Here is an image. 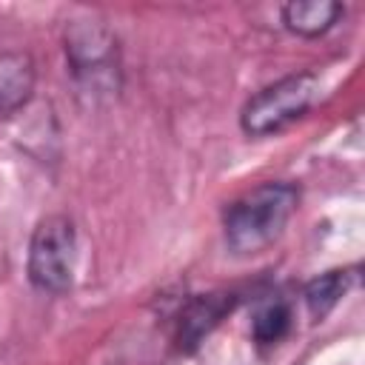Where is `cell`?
I'll list each match as a JSON object with an SVG mask.
<instances>
[{"label": "cell", "mask_w": 365, "mask_h": 365, "mask_svg": "<svg viewBox=\"0 0 365 365\" xmlns=\"http://www.w3.org/2000/svg\"><path fill=\"white\" fill-rule=\"evenodd\" d=\"M299 188L294 182H262L231 200L222 211L225 245L237 257L259 254L279 240L297 211Z\"/></svg>", "instance_id": "1"}, {"label": "cell", "mask_w": 365, "mask_h": 365, "mask_svg": "<svg viewBox=\"0 0 365 365\" xmlns=\"http://www.w3.org/2000/svg\"><path fill=\"white\" fill-rule=\"evenodd\" d=\"M317 97H319V80L311 71L288 74L245 100L240 111V128L248 137L277 134L294 120L305 117V111L317 103Z\"/></svg>", "instance_id": "2"}, {"label": "cell", "mask_w": 365, "mask_h": 365, "mask_svg": "<svg viewBox=\"0 0 365 365\" xmlns=\"http://www.w3.org/2000/svg\"><path fill=\"white\" fill-rule=\"evenodd\" d=\"M66 57L74 80L88 94L120 88V51L111 29L94 20H77L66 29Z\"/></svg>", "instance_id": "3"}, {"label": "cell", "mask_w": 365, "mask_h": 365, "mask_svg": "<svg viewBox=\"0 0 365 365\" xmlns=\"http://www.w3.org/2000/svg\"><path fill=\"white\" fill-rule=\"evenodd\" d=\"M77 231L66 214H48L37 222L29 242V279L37 291L66 294L74 282Z\"/></svg>", "instance_id": "4"}, {"label": "cell", "mask_w": 365, "mask_h": 365, "mask_svg": "<svg viewBox=\"0 0 365 365\" xmlns=\"http://www.w3.org/2000/svg\"><path fill=\"white\" fill-rule=\"evenodd\" d=\"M240 294L237 291H211V294H197L191 297L177 319V351L194 354L202 339L237 308Z\"/></svg>", "instance_id": "5"}, {"label": "cell", "mask_w": 365, "mask_h": 365, "mask_svg": "<svg viewBox=\"0 0 365 365\" xmlns=\"http://www.w3.org/2000/svg\"><path fill=\"white\" fill-rule=\"evenodd\" d=\"M34 77V63L26 51H0V114H14L31 100Z\"/></svg>", "instance_id": "6"}, {"label": "cell", "mask_w": 365, "mask_h": 365, "mask_svg": "<svg viewBox=\"0 0 365 365\" xmlns=\"http://www.w3.org/2000/svg\"><path fill=\"white\" fill-rule=\"evenodd\" d=\"M342 14V3L334 0H294L282 6V26L299 37H319L334 29Z\"/></svg>", "instance_id": "7"}, {"label": "cell", "mask_w": 365, "mask_h": 365, "mask_svg": "<svg viewBox=\"0 0 365 365\" xmlns=\"http://www.w3.org/2000/svg\"><path fill=\"white\" fill-rule=\"evenodd\" d=\"M354 282H356V268H336V271H325V274L308 279L302 288V299L308 305V314L314 319L328 317L336 308V302L351 291Z\"/></svg>", "instance_id": "8"}, {"label": "cell", "mask_w": 365, "mask_h": 365, "mask_svg": "<svg viewBox=\"0 0 365 365\" xmlns=\"http://www.w3.org/2000/svg\"><path fill=\"white\" fill-rule=\"evenodd\" d=\"M291 331V305L285 299H265L251 319V336L257 345H277Z\"/></svg>", "instance_id": "9"}]
</instances>
